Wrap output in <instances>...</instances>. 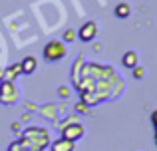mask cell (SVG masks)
I'll return each mask as SVG.
<instances>
[{
  "label": "cell",
  "instance_id": "obj_1",
  "mask_svg": "<svg viewBox=\"0 0 157 151\" xmlns=\"http://www.w3.org/2000/svg\"><path fill=\"white\" fill-rule=\"evenodd\" d=\"M20 141L28 143L30 147L38 149V151H46V147H50V131L46 127H40V125H30L26 127L18 137Z\"/></svg>",
  "mask_w": 157,
  "mask_h": 151
},
{
  "label": "cell",
  "instance_id": "obj_2",
  "mask_svg": "<svg viewBox=\"0 0 157 151\" xmlns=\"http://www.w3.org/2000/svg\"><path fill=\"white\" fill-rule=\"evenodd\" d=\"M66 54H68V48H66V42L62 38L60 40H50L42 50L44 60H48V62H60V60L66 58Z\"/></svg>",
  "mask_w": 157,
  "mask_h": 151
},
{
  "label": "cell",
  "instance_id": "obj_3",
  "mask_svg": "<svg viewBox=\"0 0 157 151\" xmlns=\"http://www.w3.org/2000/svg\"><path fill=\"white\" fill-rule=\"evenodd\" d=\"M68 119L70 121H66V123L62 125V137L76 143V141H80L82 137L86 135V127H84V123L78 121V117H68Z\"/></svg>",
  "mask_w": 157,
  "mask_h": 151
},
{
  "label": "cell",
  "instance_id": "obj_4",
  "mask_svg": "<svg viewBox=\"0 0 157 151\" xmlns=\"http://www.w3.org/2000/svg\"><path fill=\"white\" fill-rule=\"evenodd\" d=\"M20 100V89L14 81H0V104L2 105H16Z\"/></svg>",
  "mask_w": 157,
  "mask_h": 151
},
{
  "label": "cell",
  "instance_id": "obj_5",
  "mask_svg": "<svg viewBox=\"0 0 157 151\" xmlns=\"http://www.w3.org/2000/svg\"><path fill=\"white\" fill-rule=\"evenodd\" d=\"M96 36H98V22H94V20L84 22L80 26V30H78V38H80L82 42H94Z\"/></svg>",
  "mask_w": 157,
  "mask_h": 151
},
{
  "label": "cell",
  "instance_id": "obj_6",
  "mask_svg": "<svg viewBox=\"0 0 157 151\" xmlns=\"http://www.w3.org/2000/svg\"><path fill=\"white\" fill-rule=\"evenodd\" d=\"M20 68H22L24 76H32L36 72V68H38V60H36L34 56H26V58H22V62H20Z\"/></svg>",
  "mask_w": 157,
  "mask_h": 151
},
{
  "label": "cell",
  "instance_id": "obj_7",
  "mask_svg": "<svg viewBox=\"0 0 157 151\" xmlns=\"http://www.w3.org/2000/svg\"><path fill=\"white\" fill-rule=\"evenodd\" d=\"M74 149H76V143L70 139H64V137L50 143V151H74Z\"/></svg>",
  "mask_w": 157,
  "mask_h": 151
},
{
  "label": "cell",
  "instance_id": "obj_8",
  "mask_svg": "<svg viewBox=\"0 0 157 151\" xmlns=\"http://www.w3.org/2000/svg\"><path fill=\"white\" fill-rule=\"evenodd\" d=\"M121 64L125 68H129V70H133L135 66H139V54L135 50H127L125 54H123V58H121Z\"/></svg>",
  "mask_w": 157,
  "mask_h": 151
},
{
  "label": "cell",
  "instance_id": "obj_9",
  "mask_svg": "<svg viewBox=\"0 0 157 151\" xmlns=\"http://www.w3.org/2000/svg\"><path fill=\"white\" fill-rule=\"evenodd\" d=\"M4 80H8V81H14L16 77H18L20 74H22V68H20V62L18 64H12V66H8V68H4Z\"/></svg>",
  "mask_w": 157,
  "mask_h": 151
},
{
  "label": "cell",
  "instance_id": "obj_10",
  "mask_svg": "<svg viewBox=\"0 0 157 151\" xmlns=\"http://www.w3.org/2000/svg\"><path fill=\"white\" fill-rule=\"evenodd\" d=\"M6 151H38V149L30 147L28 143H24V141H20V139H14L10 145H8V149H6Z\"/></svg>",
  "mask_w": 157,
  "mask_h": 151
},
{
  "label": "cell",
  "instance_id": "obj_11",
  "mask_svg": "<svg viewBox=\"0 0 157 151\" xmlns=\"http://www.w3.org/2000/svg\"><path fill=\"white\" fill-rule=\"evenodd\" d=\"M115 16L117 18H129V14H131V6L127 2H119L117 6H115Z\"/></svg>",
  "mask_w": 157,
  "mask_h": 151
},
{
  "label": "cell",
  "instance_id": "obj_12",
  "mask_svg": "<svg viewBox=\"0 0 157 151\" xmlns=\"http://www.w3.org/2000/svg\"><path fill=\"white\" fill-rule=\"evenodd\" d=\"M62 40H64V42H74V40H76V30H74V28H68V30L64 32V36H62Z\"/></svg>",
  "mask_w": 157,
  "mask_h": 151
},
{
  "label": "cell",
  "instance_id": "obj_13",
  "mask_svg": "<svg viewBox=\"0 0 157 151\" xmlns=\"http://www.w3.org/2000/svg\"><path fill=\"white\" fill-rule=\"evenodd\" d=\"M133 77L135 80H143V77H145V68L143 66H135L133 68Z\"/></svg>",
  "mask_w": 157,
  "mask_h": 151
},
{
  "label": "cell",
  "instance_id": "obj_14",
  "mask_svg": "<svg viewBox=\"0 0 157 151\" xmlns=\"http://www.w3.org/2000/svg\"><path fill=\"white\" fill-rule=\"evenodd\" d=\"M151 123H153V127H157V109L151 113Z\"/></svg>",
  "mask_w": 157,
  "mask_h": 151
},
{
  "label": "cell",
  "instance_id": "obj_15",
  "mask_svg": "<svg viewBox=\"0 0 157 151\" xmlns=\"http://www.w3.org/2000/svg\"><path fill=\"white\" fill-rule=\"evenodd\" d=\"M60 93H62V97H68V96H70V89H68V88L64 85V88L60 89Z\"/></svg>",
  "mask_w": 157,
  "mask_h": 151
},
{
  "label": "cell",
  "instance_id": "obj_16",
  "mask_svg": "<svg viewBox=\"0 0 157 151\" xmlns=\"http://www.w3.org/2000/svg\"><path fill=\"white\" fill-rule=\"evenodd\" d=\"M12 129H14V131H20V123H14V125H12ZM20 133H22V131H20Z\"/></svg>",
  "mask_w": 157,
  "mask_h": 151
},
{
  "label": "cell",
  "instance_id": "obj_17",
  "mask_svg": "<svg viewBox=\"0 0 157 151\" xmlns=\"http://www.w3.org/2000/svg\"><path fill=\"white\" fill-rule=\"evenodd\" d=\"M4 76H6L4 74V68H0V81H4Z\"/></svg>",
  "mask_w": 157,
  "mask_h": 151
},
{
  "label": "cell",
  "instance_id": "obj_18",
  "mask_svg": "<svg viewBox=\"0 0 157 151\" xmlns=\"http://www.w3.org/2000/svg\"><path fill=\"white\" fill-rule=\"evenodd\" d=\"M155 143H157V127H155Z\"/></svg>",
  "mask_w": 157,
  "mask_h": 151
}]
</instances>
